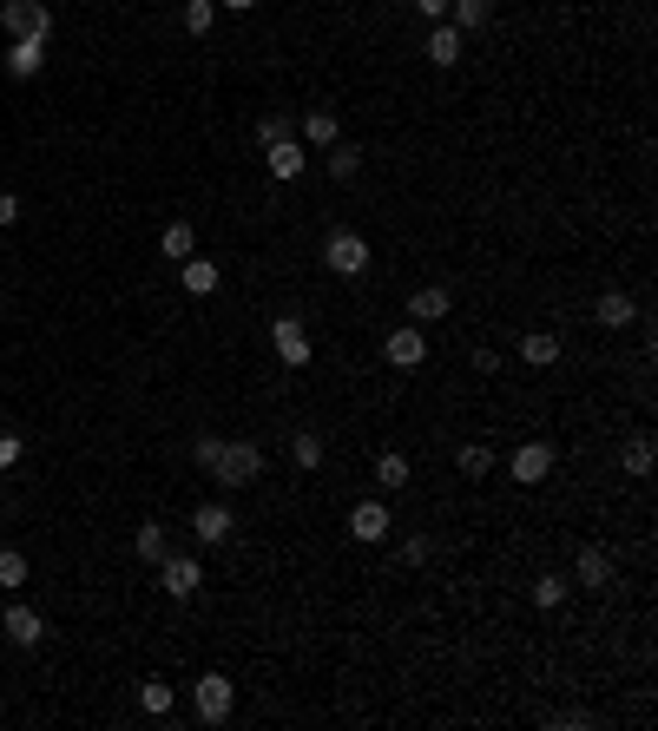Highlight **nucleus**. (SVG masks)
<instances>
[{"instance_id":"nucleus-1","label":"nucleus","mask_w":658,"mask_h":731,"mask_svg":"<svg viewBox=\"0 0 658 731\" xmlns=\"http://www.w3.org/2000/svg\"><path fill=\"white\" fill-rule=\"evenodd\" d=\"M257 475H264V448H257V442H224L211 481H218V488H251Z\"/></svg>"},{"instance_id":"nucleus-2","label":"nucleus","mask_w":658,"mask_h":731,"mask_svg":"<svg viewBox=\"0 0 658 731\" xmlns=\"http://www.w3.org/2000/svg\"><path fill=\"white\" fill-rule=\"evenodd\" d=\"M231 679H224V672H198V685H191V705H198V718L204 725H224V718H231Z\"/></svg>"},{"instance_id":"nucleus-3","label":"nucleus","mask_w":658,"mask_h":731,"mask_svg":"<svg viewBox=\"0 0 658 731\" xmlns=\"http://www.w3.org/2000/svg\"><path fill=\"white\" fill-rule=\"evenodd\" d=\"M323 264L336 277H362V271H369V244H362L356 231H329V238H323Z\"/></svg>"},{"instance_id":"nucleus-4","label":"nucleus","mask_w":658,"mask_h":731,"mask_svg":"<svg viewBox=\"0 0 658 731\" xmlns=\"http://www.w3.org/2000/svg\"><path fill=\"white\" fill-rule=\"evenodd\" d=\"M0 20H7V33H14V40H47L53 33V7L47 0H7V7H0Z\"/></svg>"},{"instance_id":"nucleus-5","label":"nucleus","mask_w":658,"mask_h":731,"mask_svg":"<svg viewBox=\"0 0 658 731\" xmlns=\"http://www.w3.org/2000/svg\"><path fill=\"white\" fill-rule=\"evenodd\" d=\"M158 587L172 593V600H198V587H204V567L191 554H165L158 560Z\"/></svg>"},{"instance_id":"nucleus-6","label":"nucleus","mask_w":658,"mask_h":731,"mask_svg":"<svg viewBox=\"0 0 658 731\" xmlns=\"http://www.w3.org/2000/svg\"><path fill=\"white\" fill-rule=\"evenodd\" d=\"M270 343H277L283 369H310V330H303L297 317H277V323H270Z\"/></svg>"},{"instance_id":"nucleus-7","label":"nucleus","mask_w":658,"mask_h":731,"mask_svg":"<svg viewBox=\"0 0 658 731\" xmlns=\"http://www.w3.org/2000/svg\"><path fill=\"white\" fill-rule=\"evenodd\" d=\"M382 356H389L395 369H422V363H428L422 323H402V330H389V343H382Z\"/></svg>"},{"instance_id":"nucleus-8","label":"nucleus","mask_w":658,"mask_h":731,"mask_svg":"<svg viewBox=\"0 0 658 731\" xmlns=\"http://www.w3.org/2000/svg\"><path fill=\"white\" fill-rule=\"evenodd\" d=\"M0 633H7V639H14V646H40V639H47V620H40V613H33V606H7V613H0Z\"/></svg>"},{"instance_id":"nucleus-9","label":"nucleus","mask_w":658,"mask_h":731,"mask_svg":"<svg viewBox=\"0 0 658 731\" xmlns=\"http://www.w3.org/2000/svg\"><path fill=\"white\" fill-rule=\"evenodd\" d=\"M573 580H580V587H612V580H619V560H612V547H580V560H573Z\"/></svg>"},{"instance_id":"nucleus-10","label":"nucleus","mask_w":658,"mask_h":731,"mask_svg":"<svg viewBox=\"0 0 658 731\" xmlns=\"http://www.w3.org/2000/svg\"><path fill=\"white\" fill-rule=\"evenodd\" d=\"M553 475V442H520L514 448V481L520 488H533V481Z\"/></svg>"},{"instance_id":"nucleus-11","label":"nucleus","mask_w":658,"mask_h":731,"mask_svg":"<svg viewBox=\"0 0 658 731\" xmlns=\"http://www.w3.org/2000/svg\"><path fill=\"white\" fill-rule=\"evenodd\" d=\"M349 534H356L362 547L389 541V508H382V501H356V508H349Z\"/></svg>"},{"instance_id":"nucleus-12","label":"nucleus","mask_w":658,"mask_h":731,"mask_svg":"<svg viewBox=\"0 0 658 731\" xmlns=\"http://www.w3.org/2000/svg\"><path fill=\"white\" fill-rule=\"evenodd\" d=\"M231 508H224V501H204L198 514H191V534H198V547H218V541H231Z\"/></svg>"},{"instance_id":"nucleus-13","label":"nucleus","mask_w":658,"mask_h":731,"mask_svg":"<svg viewBox=\"0 0 658 731\" xmlns=\"http://www.w3.org/2000/svg\"><path fill=\"white\" fill-rule=\"evenodd\" d=\"M448 310H455V290H448V284H428V290L408 297V323H441Z\"/></svg>"},{"instance_id":"nucleus-14","label":"nucleus","mask_w":658,"mask_h":731,"mask_svg":"<svg viewBox=\"0 0 658 731\" xmlns=\"http://www.w3.org/2000/svg\"><path fill=\"white\" fill-rule=\"evenodd\" d=\"M40 66H47V40H14V47H7V73H14V80H33V73H40Z\"/></svg>"},{"instance_id":"nucleus-15","label":"nucleus","mask_w":658,"mask_h":731,"mask_svg":"<svg viewBox=\"0 0 658 731\" xmlns=\"http://www.w3.org/2000/svg\"><path fill=\"white\" fill-rule=\"evenodd\" d=\"M178 284H185V290H191V297H211V290H218V284H224V271H218V264H204V257H198V251H191V257H185V264H178Z\"/></svg>"},{"instance_id":"nucleus-16","label":"nucleus","mask_w":658,"mask_h":731,"mask_svg":"<svg viewBox=\"0 0 658 731\" xmlns=\"http://www.w3.org/2000/svg\"><path fill=\"white\" fill-rule=\"evenodd\" d=\"M520 363H527V369H547V363H560V336H553V330H533V336H520Z\"/></svg>"},{"instance_id":"nucleus-17","label":"nucleus","mask_w":658,"mask_h":731,"mask_svg":"<svg viewBox=\"0 0 658 731\" xmlns=\"http://www.w3.org/2000/svg\"><path fill=\"white\" fill-rule=\"evenodd\" d=\"M428 60L435 66H461V27L435 20V33H428Z\"/></svg>"},{"instance_id":"nucleus-18","label":"nucleus","mask_w":658,"mask_h":731,"mask_svg":"<svg viewBox=\"0 0 658 731\" xmlns=\"http://www.w3.org/2000/svg\"><path fill=\"white\" fill-rule=\"evenodd\" d=\"M599 323H606V330H626L632 317H639V303L626 297V290H606V297H599V310H593Z\"/></svg>"},{"instance_id":"nucleus-19","label":"nucleus","mask_w":658,"mask_h":731,"mask_svg":"<svg viewBox=\"0 0 658 731\" xmlns=\"http://www.w3.org/2000/svg\"><path fill=\"white\" fill-rule=\"evenodd\" d=\"M448 27H461V33H481L487 20H494V0H448Z\"/></svg>"},{"instance_id":"nucleus-20","label":"nucleus","mask_w":658,"mask_h":731,"mask_svg":"<svg viewBox=\"0 0 658 731\" xmlns=\"http://www.w3.org/2000/svg\"><path fill=\"white\" fill-rule=\"evenodd\" d=\"M303 139H310V145H336V139H343V119H336L329 106L303 112Z\"/></svg>"},{"instance_id":"nucleus-21","label":"nucleus","mask_w":658,"mask_h":731,"mask_svg":"<svg viewBox=\"0 0 658 731\" xmlns=\"http://www.w3.org/2000/svg\"><path fill=\"white\" fill-rule=\"evenodd\" d=\"M264 159H270V178H297L303 172V145L297 139H277V145H264Z\"/></svg>"},{"instance_id":"nucleus-22","label":"nucleus","mask_w":658,"mask_h":731,"mask_svg":"<svg viewBox=\"0 0 658 731\" xmlns=\"http://www.w3.org/2000/svg\"><path fill=\"white\" fill-rule=\"evenodd\" d=\"M652 461H658L652 435H632V442L619 448V468H626V475H652Z\"/></svg>"},{"instance_id":"nucleus-23","label":"nucleus","mask_w":658,"mask_h":731,"mask_svg":"<svg viewBox=\"0 0 658 731\" xmlns=\"http://www.w3.org/2000/svg\"><path fill=\"white\" fill-rule=\"evenodd\" d=\"M158 251H165V257H178V264H185V257L198 251V231H191L185 218H178V224H165V238H158Z\"/></svg>"},{"instance_id":"nucleus-24","label":"nucleus","mask_w":658,"mask_h":731,"mask_svg":"<svg viewBox=\"0 0 658 731\" xmlns=\"http://www.w3.org/2000/svg\"><path fill=\"white\" fill-rule=\"evenodd\" d=\"M139 705H145V718H165V712L178 705V692H172L165 679H145V685H139Z\"/></svg>"},{"instance_id":"nucleus-25","label":"nucleus","mask_w":658,"mask_h":731,"mask_svg":"<svg viewBox=\"0 0 658 731\" xmlns=\"http://www.w3.org/2000/svg\"><path fill=\"white\" fill-rule=\"evenodd\" d=\"M290 461H297L303 475H316V468H323V435H316V429H303L297 442H290Z\"/></svg>"},{"instance_id":"nucleus-26","label":"nucleus","mask_w":658,"mask_h":731,"mask_svg":"<svg viewBox=\"0 0 658 731\" xmlns=\"http://www.w3.org/2000/svg\"><path fill=\"white\" fill-rule=\"evenodd\" d=\"M132 547H139V560H145V567H158V560H165V527H158V521H145L139 534H132Z\"/></svg>"},{"instance_id":"nucleus-27","label":"nucleus","mask_w":658,"mask_h":731,"mask_svg":"<svg viewBox=\"0 0 658 731\" xmlns=\"http://www.w3.org/2000/svg\"><path fill=\"white\" fill-rule=\"evenodd\" d=\"M0 587L7 593L27 587V554H20V547H0Z\"/></svg>"},{"instance_id":"nucleus-28","label":"nucleus","mask_w":658,"mask_h":731,"mask_svg":"<svg viewBox=\"0 0 658 731\" xmlns=\"http://www.w3.org/2000/svg\"><path fill=\"white\" fill-rule=\"evenodd\" d=\"M277 139H297V119L290 112H264L257 119V145H277Z\"/></svg>"},{"instance_id":"nucleus-29","label":"nucleus","mask_w":658,"mask_h":731,"mask_svg":"<svg viewBox=\"0 0 658 731\" xmlns=\"http://www.w3.org/2000/svg\"><path fill=\"white\" fill-rule=\"evenodd\" d=\"M356 172H362V152H356V145H329V178H336V185H349Z\"/></svg>"},{"instance_id":"nucleus-30","label":"nucleus","mask_w":658,"mask_h":731,"mask_svg":"<svg viewBox=\"0 0 658 731\" xmlns=\"http://www.w3.org/2000/svg\"><path fill=\"white\" fill-rule=\"evenodd\" d=\"M376 481H382V488H408V455H395V448H389V455H376Z\"/></svg>"},{"instance_id":"nucleus-31","label":"nucleus","mask_w":658,"mask_h":731,"mask_svg":"<svg viewBox=\"0 0 658 731\" xmlns=\"http://www.w3.org/2000/svg\"><path fill=\"white\" fill-rule=\"evenodd\" d=\"M211 27H218V0H185V33H198V40H204Z\"/></svg>"},{"instance_id":"nucleus-32","label":"nucleus","mask_w":658,"mask_h":731,"mask_svg":"<svg viewBox=\"0 0 658 731\" xmlns=\"http://www.w3.org/2000/svg\"><path fill=\"white\" fill-rule=\"evenodd\" d=\"M566 600V573H540L533 580V606H560Z\"/></svg>"},{"instance_id":"nucleus-33","label":"nucleus","mask_w":658,"mask_h":731,"mask_svg":"<svg viewBox=\"0 0 658 731\" xmlns=\"http://www.w3.org/2000/svg\"><path fill=\"white\" fill-rule=\"evenodd\" d=\"M455 461H461V475H487V468H494V455H487L481 442H461V455H455Z\"/></svg>"},{"instance_id":"nucleus-34","label":"nucleus","mask_w":658,"mask_h":731,"mask_svg":"<svg viewBox=\"0 0 658 731\" xmlns=\"http://www.w3.org/2000/svg\"><path fill=\"white\" fill-rule=\"evenodd\" d=\"M218 455H224V442H218V435H198V442H191V461H198L204 475L218 468Z\"/></svg>"},{"instance_id":"nucleus-35","label":"nucleus","mask_w":658,"mask_h":731,"mask_svg":"<svg viewBox=\"0 0 658 731\" xmlns=\"http://www.w3.org/2000/svg\"><path fill=\"white\" fill-rule=\"evenodd\" d=\"M0 224H20V198L14 191H0Z\"/></svg>"},{"instance_id":"nucleus-36","label":"nucleus","mask_w":658,"mask_h":731,"mask_svg":"<svg viewBox=\"0 0 658 731\" xmlns=\"http://www.w3.org/2000/svg\"><path fill=\"white\" fill-rule=\"evenodd\" d=\"M415 14L422 20H448V0H415Z\"/></svg>"},{"instance_id":"nucleus-37","label":"nucleus","mask_w":658,"mask_h":731,"mask_svg":"<svg viewBox=\"0 0 658 731\" xmlns=\"http://www.w3.org/2000/svg\"><path fill=\"white\" fill-rule=\"evenodd\" d=\"M20 461V435H0V468H14Z\"/></svg>"},{"instance_id":"nucleus-38","label":"nucleus","mask_w":658,"mask_h":731,"mask_svg":"<svg viewBox=\"0 0 658 731\" xmlns=\"http://www.w3.org/2000/svg\"><path fill=\"white\" fill-rule=\"evenodd\" d=\"M218 7H237V14H251V7H257V0H218Z\"/></svg>"}]
</instances>
